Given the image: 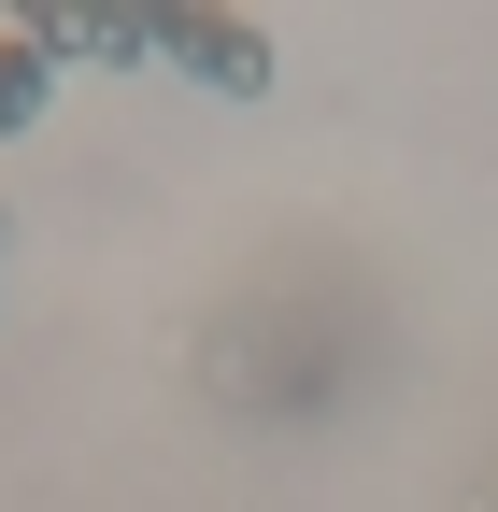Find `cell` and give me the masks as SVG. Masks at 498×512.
Masks as SVG:
<instances>
[{
	"label": "cell",
	"instance_id": "1",
	"mask_svg": "<svg viewBox=\"0 0 498 512\" xmlns=\"http://www.w3.org/2000/svg\"><path fill=\"white\" fill-rule=\"evenodd\" d=\"M157 43L185 57V72H214V86H271V43L242 29V15H171Z\"/></svg>",
	"mask_w": 498,
	"mask_h": 512
},
{
	"label": "cell",
	"instance_id": "2",
	"mask_svg": "<svg viewBox=\"0 0 498 512\" xmlns=\"http://www.w3.org/2000/svg\"><path fill=\"white\" fill-rule=\"evenodd\" d=\"M29 114H43V43L0 29V128H29Z\"/></svg>",
	"mask_w": 498,
	"mask_h": 512
}]
</instances>
